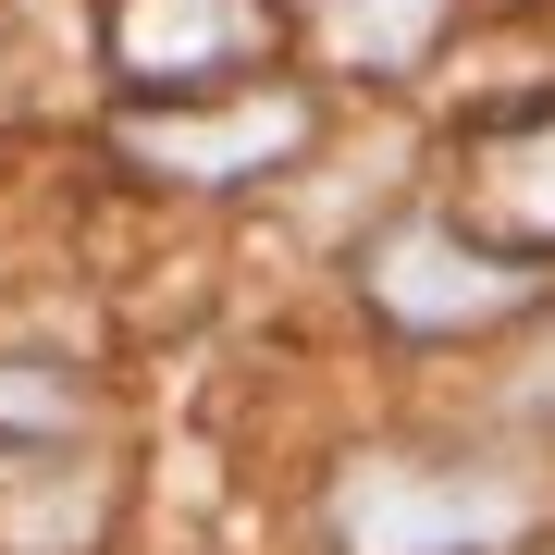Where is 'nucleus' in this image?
<instances>
[{"label": "nucleus", "mask_w": 555, "mask_h": 555, "mask_svg": "<svg viewBox=\"0 0 555 555\" xmlns=\"http://www.w3.org/2000/svg\"><path fill=\"white\" fill-rule=\"evenodd\" d=\"M543 284L518 272L506 247H481L469 222H396V235L371 247V309L396 321V334H494L518 321Z\"/></svg>", "instance_id": "f03ea898"}, {"label": "nucleus", "mask_w": 555, "mask_h": 555, "mask_svg": "<svg viewBox=\"0 0 555 555\" xmlns=\"http://www.w3.org/2000/svg\"><path fill=\"white\" fill-rule=\"evenodd\" d=\"M297 13H309L321 62H346V75H408V62L444 38L456 0H297Z\"/></svg>", "instance_id": "423d86ee"}, {"label": "nucleus", "mask_w": 555, "mask_h": 555, "mask_svg": "<svg viewBox=\"0 0 555 555\" xmlns=\"http://www.w3.org/2000/svg\"><path fill=\"white\" fill-rule=\"evenodd\" d=\"M531 518H543V494L518 469H494V456H420V444L346 456L334 494H321L334 555H506Z\"/></svg>", "instance_id": "f257e3e1"}, {"label": "nucleus", "mask_w": 555, "mask_h": 555, "mask_svg": "<svg viewBox=\"0 0 555 555\" xmlns=\"http://www.w3.org/2000/svg\"><path fill=\"white\" fill-rule=\"evenodd\" d=\"M0 420H13V433H75V396H62L50 371H0Z\"/></svg>", "instance_id": "0eeeda50"}, {"label": "nucleus", "mask_w": 555, "mask_h": 555, "mask_svg": "<svg viewBox=\"0 0 555 555\" xmlns=\"http://www.w3.org/2000/svg\"><path fill=\"white\" fill-rule=\"evenodd\" d=\"M456 210H469L481 247L506 259H543L555 247V100L543 112H494L456 160Z\"/></svg>", "instance_id": "39448f33"}, {"label": "nucleus", "mask_w": 555, "mask_h": 555, "mask_svg": "<svg viewBox=\"0 0 555 555\" xmlns=\"http://www.w3.org/2000/svg\"><path fill=\"white\" fill-rule=\"evenodd\" d=\"M259 50H272V13H259V0H112L124 87H185V100H210V75H247Z\"/></svg>", "instance_id": "20e7f679"}, {"label": "nucleus", "mask_w": 555, "mask_h": 555, "mask_svg": "<svg viewBox=\"0 0 555 555\" xmlns=\"http://www.w3.org/2000/svg\"><path fill=\"white\" fill-rule=\"evenodd\" d=\"M124 149L149 173H185V185H247L272 160L309 149V87H247V100H185V112H137Z\"/></svg>", "instance_id": "7ed1b4c3"}]
</instances>
